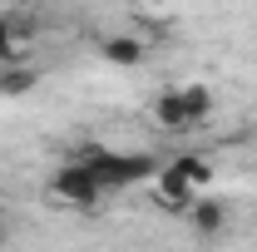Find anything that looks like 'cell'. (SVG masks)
Wrapping results in <instances>:
<instances>
[{
  "instance_id": "6da1fadb",
  "label": "cell",
  "mask_w": 257,
  "mask_h": 252,
  "mask_svg": "<svg viewBox=\"0 0 257 252\" xmlns=\"http://www.w3.org/2000/svg\"><path fill=\"white\" fill-rule=\"evenodd\" d=\"M79 163L94 173L99 193H119V188H134V183H149L159 173V163L149 154H119V149H84Z\"/></svg>"
},
{
  "instance_id": "7a4b0ae2",
  "label": "cell",
  "mask_w": 257,
  "mask_h": 252,
  "mask_svg": "<svg viewBox=\"0 0 257 252\" xmlns=\"http://www.w3.org/2000/svg\"><path fill=\"white\" fill-rule=\"evenodd\" d=\"M203 183H213V168H208V158L183 154V158H173V163L159 173L154 198H159V208H168V213H188Z\"/></svg>"
},
{
  "instance_id": "3957f363",
  "label": "cell",
  "mask_w": 257,
  "mask_h": 252,
  "mask_svg": "<svg viewBox=\"0 0 257 252\" xmlns=\"http://www.w3.org/2000/svg\"><path fill=\"white\" fill-rule=\"evenodd\" d=\"M50 193H55L60 203H69V208H94L99 198H104V193H99V183H94V173H89L79 158L50 173Z\"/></svg>"
},
{
  "instance_id": "277c9868",
  "label": "cell",
  "mask_w": 257,
  "mask_h": 252,
  "mask_svg": "<svg viewBox=\"0 0 257 252\" xmlns=\"http://www.w3.org/2000/svg\"><path fill=\"white\" fill-rule=\"evenodd\" d=\"M154 124H163V129H193L198 124L188 109V89H163L154 99Z\"/></svg>"
},
{
  "instance_id": "5b68a950",
  "label": "cell",
  "mask_w": 257,
  "mask_h": 252,
  "mask_svg": "<svg viewBox=\"0 0 257 252\" xmlns=\"http://www.w3.org/2000/svg\"><path fill=\"white\" fill-rule=\"evenodd\" d=\"M188 222H193V232H223L227 227V203H218V198H193Z\"/></svg>"
},
{
  "instance_id": "8992f818",
  "label": "cell",
  "mask_w": 257,
  "mask_h": 252,
  "mask_svg": "<svg viewBox=\"0 0 257 252\" xmlns=\"http://www.w3.org/2000/svg\"><path fill=\"white\" fill-rule=\"evenodd\" d=\"M99 50H104L109 64H139L144 60V40H134V35H109Z\"/></svg>"
},
{
  "instance_id": "52a82bcc",
  "label": "cell",
  "mask_w": 257,
  "mask_h": 252,
  "mask_svg": "<svg viewBox=\"0 0 257 252\" xmlns=\"http://www.w3.org/2000/svg\"><path fill=\"white\" fill-rule=\"evenodd\" d=\"M35 84H40V74H35V69H25V64H5V69H0V94H10V99L30 94Z\"/></svg>"
},
{
  "instance_id": "ba28073f",
  "label": "cell",
  "mask_w": 257,
  "mask_h": 252,
  "mask_svg": "<svg viewBox=\"0 0 257 252\" xmlns=\"http://www.w3.org/2000/svg\"><path fill=\"white\" fill-rule=\"evenodd\" d=\"M0 64H15V20L0 15Z\"/></svg>"
},
{
  "instance_id": "9c48e42d",
  "label": "cell",
  "mask_w": 257,
  "mask_h": 252,
  "mask_svg": "<svg viewBox=\"0 0 257 252\" xmlns=\"http://www.w3.org/2000/svg\"><path fill=\"white\" fill-rule=\"evenodd\" d=\"M0 247H5V218H0Z\"/></svg>"
},
{
  "instance_id": "30bf717a",
  "label": "cell",
  "mask_w": 257,
  "mask_h": 252,
  "mask_svg": "<svg viewBox=\"0 0 257 252\" xmlns=\"http://www.w3.org/2000/svg\"><path fill=\"white\" fill-rule=\"evenodd\" d=\"M149 5H168V0H149Z\"/></svg>"
}]
</instances>
